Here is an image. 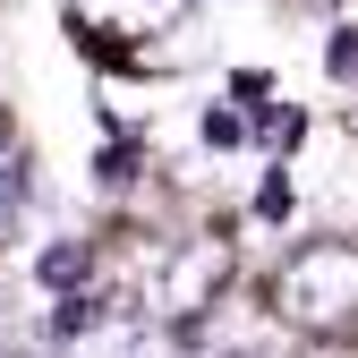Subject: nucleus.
Returning a JSON list of instances; mask_svg holds the SVG:
<instances>
[{"instance_id":"obj_1","label":"nucleus","mask_w":358,"mask_h":358,"mask_svg":"<svg viewBox=\"0 0 358 358\" xmlns=\"http://www.w3.org/2000/svg\"><path fill=\"white\" fill-rule=\"evenodd\" d=\"M273 307L299 324V333H350L358 324V239H307L282 256V282H273Z\"/></svg>"},{"instance_id":"obj_2","label":"nucleus","mask_w":358,"mask_h":358,"mask_svg":"<svg viewBox=\"0 0 358 358\" xmlns=\"http://www.w3.org/2000/svg\"><path fill=\"white\" fill-rule=\"evenodd\" d=\"M188 9L196 0H69V26L94 43H145V34L188 26Z\"/></svg>"},{"instance_id":"obj_3","label":"nucleus","mask_w":358,"mask_h":358,"mask_svg":"<svg viewBox=\"0 0 358 358\" xmlns=\"http://www.w3.org/2000/svg\"><path fill=\"white\" fill-rule=\"evenodd\" d=\"M222 273H231V248H222V239H196V248H179L171 282H162V307H171V316H196V307L222 290Z\"/></svg>"},{"instance_id":"obj_4","label":"nucleus","mask_w":358,"mask_h":358,"mask_svg":"<svg viewBox=\"0 0 358 358\" xmlns=\"http://www.w3.org/2000/svg\"><path fill=\"white\" fill-rule=\"evenodd\" d=\"M85 264H94V256H85V239H60V248H43L34 273L52 282V290H77V282H85Z\"/></svg>"},{"instance_id":"obj_5","label":"nucleus","mask_w":358,"mask_h":358,"mask_svg":"<svg viewBox=\"0 0 358 358\" xmlns=\"http://www.w3.org/2000/svg\"><path fill=\"white\" fill-rule=\"evenodd\" d=\"M17 205H26V162L0 145V239H9V222H17Z\"/></svg>"},{"instance_id":"obj_6","label":"nucleus","mask_w":358,"mask_h":358,"mask_svg":"<svg viewBox=\"0 0 358 358\" xmlns=\"http://www.w3.org/2000/svg\"><path fill=\"white\" fill-rule=\"evenodd\" d=\"M324 69H333L341 85H358V26H341V34L324 43Z\"/></svg>"},{"instance_id":"obj_7","label":"nucleus","mask_w":358,"mask_h":358,"mask_svg":"<svg viewBox=\"0 0 358 358\" xmlns=\"http://www.w3.org/2000/svg\"><path fill=\"white\" fill-rule=\"evenodd\" d=\"M256 213H264V222H282V213H290V179H282V171L256 188Z\"/></svg>"},{"instance_id":"obj_8","label":"nucleus","mask_w":358,"mask_h":358,"mask_svg":"<svg viewBox=\"0 0 358 358\" xmlns=\"http://www.w3.org/2000/svg\"><path fill=\"white\" fill-rule=\"evenodd\" d=\"M103 358H171V350H162V341H154V333H120V341H111V350H103Z\"/></svg>"},{"instance_id":"obj_9","label":"nucleus","mask_w":358,"mask_h":358,"mask_svg":"<svg viewBox=\"0 0 358 358\" xmlns=\"http://www.w3.org/2000/svg\"><path fill=\"white\" fill-rule=\"evenodd\" d=\"M248 128H239V111H205V145H239Z\"/></svg>"},{"instance_id":"obj_10","label":"nucleus","mask_w":358,"mask_h":358,"mask_svg":"<svg viewBox=\"0 0 358 358\" xmlns=\"http://www.w3.org/2000/svg\"><path fill=\"white\" fill-rule=\"evenodd\" d=\"M256 137H264V145H290V137H299V111H264Z\"/></svg>"},{"instance_id":"obj_11","label":"nucleus","mask_w":358,"mask_h":358,"mask_svg":"<svg viewBox=\"0 0 358 358\" xmlns=\"http://www.w3.org/2000/svg\"><path fill=\"white\" fill-rule=\"evenodd\" d=\"M231 358H273V350H231Z\"/></svg>"}]
</instances>
